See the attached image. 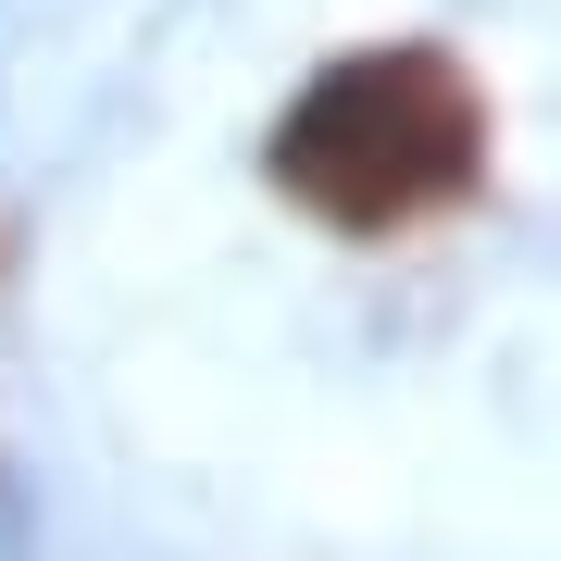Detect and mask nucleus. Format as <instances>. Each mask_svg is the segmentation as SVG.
Returning a JSON list of instances; mask_svg holds the SVG:
<instances>
[{"instance_id": "f257e3e1", "label": "nucleus", "mask_w": 561, "mask_h": 561, "mask_svg": "<svg viewBox=\"0 0 561 561\" xmlns=\"http://www.w3.org/2000/svg\"><path fill=\"white\" fill-rule=\"evenodd\" d=\"M486 88L437 38H375L337 50L262 138V175L337 238H412L486 187Z\"/></svg>"}]
</instances>
